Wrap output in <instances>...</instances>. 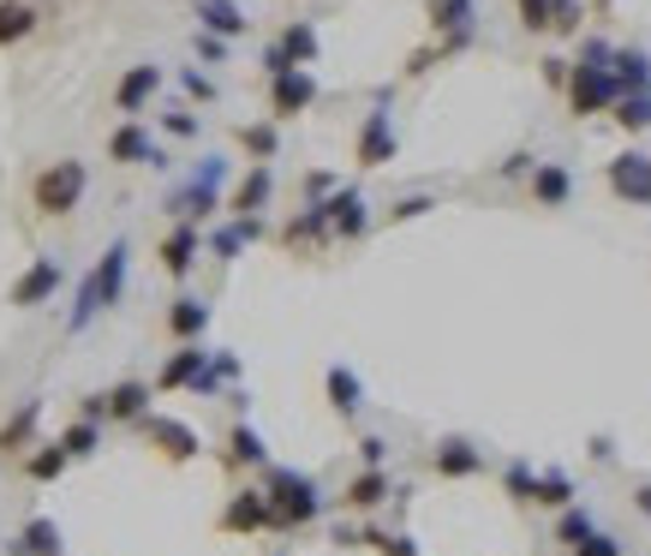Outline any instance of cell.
<instances>
[{
  "label": "cell",
  "mask_w": 651,
  "mask_h": 556,
  "mask_svg": "<svg viewBox=\"0 0 651 556\" xmlns=\"http://www.w3.org/2000/svg\"><path fill=\"white\" fill-rule=\"evenodd\" d=\"M126 263H132V258H126V239H114V246L102 251V263H96L91 275H84V287H79V306H72V318H67V323H72V335L91 330L102 311H108L114 299H120V287H126Z\"/></svg>",
  "instance_id": "1"
},
{
  "label": "cell",
  "mask_w": 651,
  "mask_h": 556,
  "mask_svg": "<svg viewBox=\"0 0 651 556\" xmlns=\"http://www.w3.org/2000/svg\"><path fill=\"white\" fill-rule=\"evenodd\" d=\"M263 490H270L275 527H311L317 514H323V497H317V485H311L305 473H293V466H275Z\"/></svg>",
  "instance_id": "2"
},
{
  "label": "cell",
  "mask_w": 651,
  "mask_h": 556,
  "mask_svg": "<svg viewBox=\"0 0 651 556\" xmlns=\"http://www.w3.org/2000/svg\"><path fill=\"white\" fill-rule=\"evenodd\" d=\"M604 60H609L604 43H585V67L573 72V91H568L573 96V114H597L604 103H616V96H622V79L604 67Z\"/></svg>",
  "instance_id": "3"
},
{
  "label": "cell",
  "mask_w": 651,
  "mask_h": 556,
  "mask_svg": "<svg viewBox=\"0 0 651 556\" xmlns=\"http://www.w3.org/2000/svg\"><path fill=\"white\" fill-rule=\"evenodd\" d=\"M79 198H84V162H55V168L36 180V210H48V216L79 210Z\"/></svg>",
  "instance_id": "4"
},
{
  "label": "cell",
  "mask_w": 651,
  "mask_h": 556,
  "mask_svg": "<svg viewBox=\"0 0 651 556\" xmlns=\"http://www.w3.org/2000/svg\"><path fill=\"white\" fill-rule=\"evenodd\" d=\"M60 282H67V263H60V258H36L31 270H24L19 282H12V306H24V311L43 306V299L55 294Z\"/></svg>",
  "instance_id": "5"
},
{
  "label": "cell",
  "mask_w": 651,
  "mask_h": 556,
  "mask_svg": "<svg viewBox=\"0 0 651 556\" xmlns=\"http://www.w3.org/2000/svg\"><path fill=\"white\" fill-rule=\"evenodd\" d=\"M138 431L150 437L168 461H191L198 454V431L191 425H180V419H168V413H150V419H138Z\"/></svg>",
  "instance_id": "6"
},
{
  "label": "cell",
  "mask_w": 651,
  "mask_h": 556,
  "mask_svg": "<svg viewBox=\"0 0 651 556\" xmlns=\"http://www.w3.org/2000/svg\"><path fill=\"white\" fill-rule=\"evenodd\" d=\"M609 186H616V198H628V204H646V210H651V156H640V150L616 156V162H609Z\"/></svg>",
  "instance_id": "7"
},
{
  "label": "cell",
  "mask_w": 651,
  "mask_h": 556,
  "mask_svg": "<svg viewBox=\"0 0 651 556\" xmlns=\"http://www.w3.org/2000/svg\"><path fill=\"white\" fill-rule=\"evenodd\" d=\"M203 383H210V353H203L198 341H186L156 377V389H203Z\"/></svg>",
  "instance_id": "8"
},
{
  "label": "cell",
  "mask_w": 651,
  "mask_h": 556,
  "mask_svg": "<svg viewBox=\"0 0 651 556\" xmlns=\"http://www.w3.org/2000/svg\"><path fill=\"white\" fill-rule=\"evenodd\" d=\"M227 533H258V527H275V509H270V490H234L222 514Z\"/></svg>",
  "instance_id": "9"
},
{
  "label": "cell",
  "mask_w": 651,
  "mask_h": 556,
  "mask_svg": "<svg viewBox=\"0 0 651 556\" xmlns=\"http://www.w3.org/2000/svg\"><path fill=\"white\" fill-rule=\"evenodd\" d=\"M215 186H222V162H203V174L186 186L180 198H174V210H180L186 222H203L215 210Z\"/></svg>",
  "instance_id": "10"
},
{
  "label": "cell",
  "mask_w": 651,
  "mask_h": 556,
  "mask_svg": "<svg viewBox=\"0 0 651 556\" xmlns=\"http://www.w3.org/2000/svg\"><path fill=\"white\" fill-rule=\"evenodd\" d=\"M430 466H437L442 478H472V473H484V449H472L466 437H442Z\"/></svg>",
  "instance_id": "11"
},
{
  "label": "cell",
  "mask_w": 651,
  "mask_h": 556,
  "mask_svg": "<svg viewBox=\"0 0 651 556\" xmlns=\"http://www.w3.org/2000/svg\"><path fill=\"white\" fill-rule=\"evenodd\" d=\"M323 216H329V234H341V239H359V234H365V222H371V216H365V198L353 192V186L329 198Z\"/></svg>",
  "instance_id": "12"
},
{
  "label": "cell",
  "mask_w": 651,
  "mask_h": 556,
  "mask_svg": "<svg viewBox=\"0 0 651 556\" xmlns=\"http://www.w3.org/2000/svg\"><path fill=\"white\" fill-rule=\"evenodd\" d=\"M389 156H394V126H389V108H377L359 132V162L365 168H382Z\"/></svg>",
  "instance_id": "13"
},
{
  "label": "cell",
  "mask_w": 651,
  "mask_h": 556,
  "mask_svg": "<svg viewBox=\"0 0 651 556\" xmlns=\"http://www.w3.org/2000/svg\"><path fill=\"white\" fill-rule=\"evenodd\" d=\"M7 556H60V527L48 521V514H36V521L7 545Z\"/></svg>",
  "instance_id": "14"
},
{
  "label": "cell",
  "mask_w": 651,
  "mask_h": 556,
  "mask_svg": "<svg viewBox=\"0 0 651 556\" xmlns=\"http://www.w3.org/2000/svg\"><path fill=\"white\" fill-rule=\"evenodd\" d=\"M347 509H359V514H371V509H382V502H389V473H382V466H365L359 478H353L347 485Z\"/></svg>",
  "instance_id": "15"
},
{
  "label": "cell",
  "mask_w": 651,
  "mask_h": 556,
  "mask_svg": "<svg viewBox=\"0 0 651 556\" xmlns=\"http://www.w3.org/2000/svg\"><path fill=\"white\" fill-rule=\"evenodd\" d=\"M329 407H335L341 419H353V413L365 407V383L353 377V365H329Z\"/></svg>",
  "instance_id": "16"
},
{
  "label": "cell",
  "mask_w": 651,
  "mask_h": 556,
  "mask_svg": "<svg viewBox=\"0 0 651 556\" xmlns=\"http://www.w3.org/2000/svg\"><path fill=\"white\" fill-rule=\"evenodd\" d=\"M191 263H198V227L180 222L168 239H162V270H168V275H191Z\"/></svg>",
  "instance_id": "17"
},
{
  "label": "cell",
  "mask_w": 651,
  "mask_h": 556,
  "mask_svg": "<svg viewBox=\"0 0 651 556\" xmlns=\"http://www.w3.org/2000/svg\"><path fill=\"white\" fill-rule=\"evenodd\" d=\"M108 156H114V162H150V168H162V162H168V156H162V150L144 138V126H120V132H114V144H108Z\"/></svg>",
  "instance_id": "18"
},
{
  "label": "cell",
  "mask_w": 651,
  "mask_h": 556,
  "mask_svg": "<svg viewBox=\"0 0 651 556\" xmlns=\"http://www.w3.org/2000/svg\"><path fill=\"white\" fill-rule=\"evenodd\" d=\"M568 192H573V180H568V168H561V162L532 168V198H538L544 210H561V204H568Z\"/></svg>",
  "instance_id": "19"
},
{
  "label": "cell",
  "mask_w": 651,
  "mask_h": 556,
  "mask_svg": "<svg viewBox=\"0 0 651 556\" xmlns=\"http://www.w3.org/2000/svg\"><path fill=\"white\" fill-rule=\"evenodd\" d=\"M311 96H317V84H311V72H305V67H293V72H281V79H275V114L311 108Z\"/></svg>",
  "instance_id": "20"
},
{
  "label": "cell",
  "mask_w": 651,
  "mask_h": 556,
  "mask_svg": "<svg viewBox=\"0 0 651 556\" xmlns=\"http://www.w3.org/2000/svg\"><path fill=\"white\" fill-rule=\"evenodd\" d=\"M108 419H150V383H114Z\"/></svg>",
  "instance_id": "21"
},
{
  "label": "cell",
  "mask_w": 651,
  "mask_h": 556,
  "mask_svg": "<svg viewBox=\"0 0 651 556\" xmlns=\"http://www.w3.org/2000/svg\"><path fill=\"white\" fill-rule=\"evenodd\" d=\"M263 461H270L263 437L251 431V425H234V437H227V466H263Z\"/></svg>",
  "instance_id": "22"
},
{
  "label": "cell",
  "mask_w": 651,
  "mask_h": 556,
  "mask_svg": "<svg viewBox=\"0 0 651 556\" xmlns=\"http://www.w3.org/2000/svg\"><path fill=\"white\" fill-rule=\"evenodd\" d=\"M168 323H174V335H180V341H198L203 330H210V306H203V299H174Z\"/></svg>",
  "instance_id": "23"
},
{
  "label": "cell",
  "mask_w": 651,
  "mask_h": 556,
  "mask_svg": "<svg viewBox=\"0 0 651 556\" xmlns=\"http://www.w3.org/2000/svg\"><path fill=\"white\" fill-rule=\"evenodd\" d=\"M270 168H263V162H258V168H251L246 174V180H239V192H234V210H239V216H251V210H263V204H270Z\"/></svg>",
  "instance_id": "24"
},
{
  "label": "cell",
  "mask_w": 651,
  "mask_h": 556,
  "mask_svg": "<svg viewBox=\"0 0 651 556\" xmlns=\"http://www.w3.org/2000/svg\"><path fill=\"white\" fill-rule=\"evenodd\" d=\"M156 84H162V72H156V67H132V72H126V84H120V96H114V103H120L126 114H138V108H144V96L156 91Z\"/></svg>",
  "instance_id": "25"
},
{
  "label": "cell",
  "mask_w": 651,
  "mask_h": 556,
  "mask_svg": "<svg viewBox=\"0 0 651 556\" xmlns=\"http://www.w3.org/2000/svg\"><path fill=\"white\" fill-rule=\"evenodd\" d=\"M335 545H377L382 556H418L406 533H335Z\"/></svg>",
  "instance_id": "26"
},
{
  "label": "cell",
  "mask_w": 651,
  "mask_h": 556,
  "mask_svg": "<svg viewBox=\"0 0 651 556\" xmlns=\"http://www.w3.org/2000/svg\"><path fill=\"white\" fill-rule=\"evenodd\" d=\"M532 502H544V509H568L573 502V478L568 473H538V485H532Z\"/></svg>",
  "instance_id": "27"
},
{
  "label": "cell",
  "mask_w": 651,
  "mask_h": 556,
  "mask_svg": "<svg viewBox=\"0 0 651 556\" xmlns=\"http://www.w3.org/2000/svg\"><path fill=\"white\" fill-rule=\"evenodd\" d=\"M430 24H437V31L466 36V24H472V0H430Z\"/></svg>",
  "instance_id": "28"
},
{
  "label": "cell",
  "mask_w": 651,
  "mask_h": 556,
  "mask_svg": "<svg viewBox=\"0 0 651 556\" xmlns=\"http://www.w3.org/2000/svg\"><path fill=\"white\" fill-rule=\"evenodd\" d=\"M281 55H287L293 67H305V60L317 55V31H311V24H287V36H281Z\"/></svg>",
  "instance_id": "29"
},
{
  "label": "cell",
  "mask_w": 651,
  "mask_h": 556,
  "mask_svg": "<svg viewBox=\"0 0 651 556\" xmlns=\"http://www.w3.org/2000/svg\"><path fill=\"white\" fill-rule=\"evenodd\" d=\"M198 12L210 19V31H222V36L246 31V19H239V7H234V0H198Z\"/></svg>",
  "instance_id": "30"
},
{
  "label": "cell",
  "mask_w": 651,
  "mask_h": 556,
  "mask_svg": "<svg viewBox=\"0 0 651 556\" xmlns=\"http://www.w3.org/2000/svg\"><path fill=\"white\" fill-rule=\"evenodd\" d=\"M263 227H258V216H239L234 227H222V234H215V258H234L239 246H246V239H258Z\"/></svg>",
  "instance_id": "31"
},
{
  "label": "cell",
  "mask_w": 651,
  "mask_h": 556,
  "mask_svg": "<svg viewBox=\"0 0 651 556\" xmlns=\"http://www.w3.org/2000/svg\"><path fill=\"white\" fill-rule=\"evenodd\" d=\"M592 533H597V527H592V514H585V509H568V514H561V527H556V539H561V545H573V551H580Z\"/></svg>",
  "instance_id": "32"
},
{
  "label": "cell",
  "mask_w": 651,
  "mask_h": 556,
  "mask_svg": "<svg viewBox=\"0 0 651 556\" xmlns=\"http://www.w3.org/2000/svg\"><path fill=\"white\" fill-rule=\"evenodd\" d=\"M96 443H102V431L91 419H79V425H67V431H60V449L67 454H96Z\"/></svg>",
  "instance_id": "33"
},
{
  "label": "cell",
  "mask_w": 651,
  "mask_h": 556,
  "mask_svg": "<svg viewBox=\"0 0 651 556\" xmlns=\"http://www.w3.org/2000/svg\"><path fill=\"white\" fill-rule=\"evenodd\" d=\"M622 126H628V132H646L651 126V96L640 91V96H622V114H616Z\"/></svg>",
  "instance_id": "34"
},
{
  "label": "cell",
  "mask_w": 651,
  "mask_h": 556,
  "mask_svg": "<svg viewBox=\"0 0 651 556\" xmlns=\"http://www.w3.org/2000/svg\"><path fill=\"white\" fill-rule=\"evenodd\" d=\"M31 425H36V401H24V407H19V419H12L7 431H0V454H7V449H19L24 437H31Z\"/></svg>",
  "instance_id": "35"
},
{
  "label": "cell",
  "mask_w": 651,
  "mask_h": 556,
  "mask_svg": "<svg viewBox=\"0 0 651 556\" xmlns=\"http://www.w3.org/2000/svg\"><path fill=\"white\" fill-rule=\"evenodd\" d=\"M67 461H72L67 449H60V443H48L43 454H31V478H55V473H60V466H67Z\"/></svg>",
  "instance_id": "36"
},
{
  "label": "cell",
  "mask_w": 651,
  "mask_h": 556,
  "mask_svg": "<svg viewBox=\"0 0 651 556\" xmlns=\"http://www.w3.org/2000/svg\"><path fill=\"white\" fill-rule=\"evenodd\" d=\"M520 24H526V31L556 24V0H520Z\"/></svg>",
  "instance_id": "37"
},
{
  "label": "cell",
  "mask_w": 651,
  "mask_h": 556,
  "mask_svg": "<svg viewBox=\"0 0 651 556\" xmlns=\"http://www.w3.org/2000/svg\"><path fill=\"white\" fill-rule=\"evenodd\" d=\"M239 144H246L251 156H275V126H246V132H239Z\"/></svg>",
  "instance_id": "38"
},
{
  "label": "cell",
  "mask_w": 651,
  "mask_h": 556,
  "mask_svg": "<svg viewBox=\"0 0 651 556\" xmlns=\"http://www.w3.org/2000/svg\"><path fill=\"white\" fill-rule=\"evenodd\" d=\"M532 485H538V473H532V466H526V461H514V466H508V497L532 502Z\"/></svg>",
  "instance_id": "39"
},
{
  "label": "cell",
  "mask_w": 651,
  "mask_h": 556,
  "mask_svg": "<svg viewBox=\"0 0 651 556\" xmlns=\"http://www.w3.org/2000/svg\"><path fill=\"white\" fill-rule=\"evenodd\" d=\"M31 31V12L24 7H0V36H24Z\"/></svg>",
  "instance_id": "40"
},
{
  "label": "cell",
  "mask_w": 651,
  "mask_h": 556,
  "mask_svg": "<svg viewBox=\"0 0 651 556\" xmlns=\"http://www.w3.org/2000/svg\"><path fill=\"white\" fill-rule=\"evenodd\" d=\"M573 556H622V545H616L609 533H592V539H585V545L573 551Z\"/></svg>",
  "instance_id": "41"
},
{
  "label": "cell",
  "mask_w": 651,
  "mask_h": 556,
  "mask_svg": "<svg viewBox=\"0 0 651 556\" xmlns=\"http://www.w3.org/2000/svg\"><path fill=\"white\" fill-rule=\"evenodd\" d=\"M359 454H365V466H382V461H389V443H382V437H365Z\"/></svg>",
  "instance_id": "42"
},
{
  "label": "cell",
  "mask_w": 651,
  "mask_h": 556,
  "mask_svg": "<svg viewBox=\"0 0 651 556\" xmlns=\"http://www.w3.org/2000/svg\"><path fill=\"white\" fill-rule=\"evenodd\" d=\"M79 419H108V395H84V407H79Z\"/></svg>",
  "instance_id": "43"
},
{
  "label": "cell",
  "mask_w": 651,
  "mask_h": 556,
  "mask_svg": "<svg viewBox=\"0 0 651 556\" xmlns=\"http://www.w3.org/2000/svg\"><path fill=\"white\" fill-rule=\"evenodd\" d=\"M430 210V198H406V204H394V222H413V216H425Z\"/></svg>",
  "instance_id": "44"
},
{
  "label": "cell",
  "mask_w": 651,
  "mask_h": 556,
  "mask_svg": "<svg viewBox=\"0 0 651 556\" xmlns=\"http://www.w3.org/2000/svg\"><path fill=\"white\" fill-rule=\"evenodd\" d=\"M573 19H580V12H573V0H556V31H573Z\"/></svg>",
  "instance_id": "45"
},
{
  "label": "cell",
  "mask_w": 651,
  "mask_h": 556,
  "mask_svg": "<svg viewBox=\"0 0 651 556\" xmlns=\"http://www.w3.org/2000/svg\"><path fill=\"white\" fill-rule=\"evenodd\" d=\"M168 132H180V138H191V132H198V120H191V114H168Z\"/></svg>",
  "instance_id": "46"
},
{
  "label": "cell",
  "mask_w": 651,
  "mask_h": 556,
  "mask_svg": "<svg viewBox=\"0 0 651 556\" xmlns=\"http://www.w3.org/2000/svg\"><path fill=\"white\" fill-rule=\"evenodd\" d=\"M634 502H640V509L651 514V485H640V490H634Z\"/></svg>",
  "instance_id": "47"
}]
</instances>
